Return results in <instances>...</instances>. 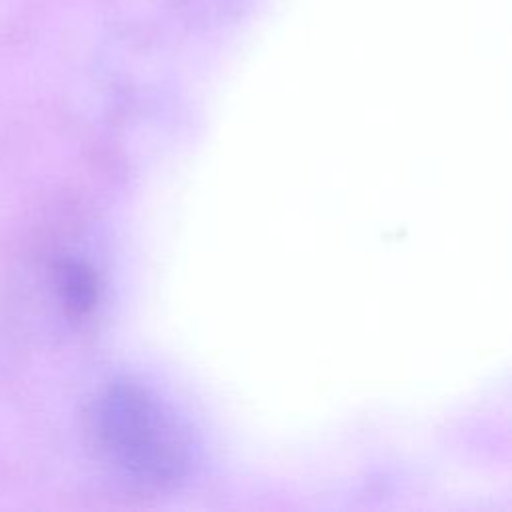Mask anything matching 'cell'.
<instances>
[{"label":"cell","mask_w":512,"mask_h":512,"mask_svg":"<svg viewBox=\"0 0 512 512\" xmlns=\"http://www.w3.org/2000/svg\"><path fill=\"white\" fill-rule=\"evenodd\" d=\"M94 430L104 454L140 482H174L190 464L184 426L164 402L138 384H112L98 398Z\"/></svg>","instance_id":"cell-1"},{"label":"cell","mask_w":512,"mask_h":512,"mask_svg":"<svg viewBox=\"0 0 512 512\" xmlns=\"http://www.w3.org/2000/svg\"><path fill=\"white\" fill-rule=\"evenodd\" d=\"M56 286L64 306L74 314H84L96 298L94 276L78 262H64L58 266Z\"/></svg>","instance_id":"cell-2"}]
</instances>
